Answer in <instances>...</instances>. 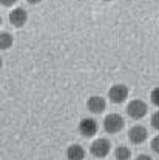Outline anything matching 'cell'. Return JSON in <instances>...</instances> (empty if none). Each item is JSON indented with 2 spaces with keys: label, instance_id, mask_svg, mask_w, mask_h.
<instances>
[{
  "label": "cell",
  "instance_id": "6da1fadb",
  "mask_svg": "<svg viewBox=\"0 0 159 160\" xmlns=\"http://www.w3.org/2000/svg\"><path fill=\"white\" fill-rule=\"evenodd\" d=\"M124 128V119L119 114H108L103 120V129L108 134H118Z\"/></svg>",
  "mask_w": 159,
  "mask_h": 160
},
{
  "label": "cell",
  "instance_id": "7a4b0ae2",
  "mask_svg": "<svg viewBox=\"0 0 159 160\" xmlns=\"http://www.w3.org/2000/svg\"><path fill=\"white\" fill-rule=\"evenodd\" d=\"M127 114L135 120H140L142 117H145V114H147V105H145V102H142L139 99L131 100L128 103V106H127Z\"/></svg>",
  "mask_w": 159,
  "mask_h": 160
},
{
  "label": "cell",
  "instance_id": "3957f363",
  "mask_svg": "<svg viewBox=\"0 0 159 160\" xmlns=\"http://www.w3.org/2000/svg\"><path fill=\"white\" fill-rule=\"evenodd\" d=\"M128 94H130V91H128V88L125 86V85H113L111 88H110V91H108V99L111 100L113 103H116V105H119V103H124L125 100L128 99Z\"/></svg>",
  "mask_w": 159,
  "mask_h": 160
},
{
  "label": "cell",
  "instance_id": "277c9868",
  "mask_svg": "<svg viewBox=\"0 0 159 160\" xmlns=\"http://www.w3.org/2000/svg\"><path fill=\"white\" fill-rule=\"evenodd\" d=\"M110 149H111V145H110V142L107 139L94 140V142L91 143V148H90L91 154H93L94 157H98V159L107 157V156L110 154Z\"/></svg>",
  "mask_w": 159,
  "mask_h": 160
},
{
  "label": "cell",
  "instance_id": "5b68a950",
  "mask_svg": "<svg viewBox=\"0 0 159 160\" xmlns=\"http://www.w3.org/2000/svg\"><path fill=\"white\" fill-rule=\"evenodd\" d=\"M79 132H80V136H83L87 139L96 136V132H98V122L94 119H91V117L82 119L79 123Z\"/></svg>",
  "mask_w": 159,
  "mask_h": 160
},
{
  "label": "cell",
  "instance_id": "8992f818",
  "mask_svg": "<svg viewBox=\"0 0 159 160\" xmlns=\"http://www.w3.org/2000/svg\"><path fill=\"white\" fill-rule=\"evenodd\" d=\"M148 137V132H147V129L144 128V126H140V125H136V126H133L130 131H128V140L133 143V145H142L145 140Z\"/></svg>",
  "mask_w": 159,
  "mask_h": 160
},
{
  "label": "cell",
  "instance_id": "52a82bcc",
  "mask_svg": "<svg viewBox=\"0 0 159 160\" xmlns=\"http://www.w3.org/2000/svg\"><path fill=\"white\" fill-rule=\"evenodd\" d=\"M87 106H88V109L93 114H102L105 111V108H107V102L100 96H91L88 99V102H87Z\"/></svg>",
  "mask_w": 159,
  "mask_h": 160
},
{
  "label": "cell",
  "instance_id": "ba28073f",
  "mask_svg": "<svg viewBox=\"0 0 159 160\" xmlns=\"http://www.w3.org/2000/svg\"><path fill=\"white\" fill-rule=\"evenodd\" d=\"M26 20H28V14H26V11L22 9V8H16V9H13V11L9 12V22H11V25H14L16 28H22V26L26 23Z\"/></svg>",
  "mask_w": 159,
  "mask_h": 160
},
{
  "label": "cell",
  "instance_id": "9c48e42d",
  "mask_svg": "<svg viewBox=\"0 0 159 160\" xmlns=\"http://www.w3.org/2000/svg\"><path fill=\"white\" fill-rule=\"evenodd\" d=\"M85 157V149L80 145H71L66 149V159L68 160H83Z\"/></svg>",
  "mask_w": 159,
  "mask_h": 160
},
{
  "label": "cell",
  "instance_id": "30bf717a",
  "mask_svg": "<svg viewBox=\"0 0 159 160\" xmlns=\"http://www.w3.org/2000/svg\"><path fill=\"white\" fill-rule=\"evenodd\" d=\"M114 157L118 160H130V157H131V151H130V148L120 145V146L116 148V151H114Z\"/></svg>",
  "mask_w": 159,
  "mask_h": 160
},
{
  "label": "cell",
  "instance_id": "8fae6325",
  "mask_svg": "<svg viewBox=\"0 0 159 160\" xmlns=\"http://www.w3.org/2000/svg\"><path fill=\"white\" fill-rule=\"evenodd\" d=\"M13 37L8 32H0V49H8L13 46Z\"/></svg>",
  "mask_w": 159,
  "mask_h": 160
},
{
  "label": "cell",
  "instance_id": "7c38bea8",
  "mask_svg": "<svg viewBox=\"0 0 159 160\" xmlns=\"http://www.w3.org/2000/svg\"><path fill=\"white\" fill-rule=\"evenodd\" d=\"M150 100H151V103H153L155 106H159V86L155 88V89L150 92Z\"/></svg>",
  "mask_w": 159,
  "mask_h": 160
},
{
  "label": "cell",
  "instance_id": "4fadbf2b",
  "mask_svg": "<svg viewBox=\"0 0 159 160\" xmlns=\"http://www.w3.org/2000/svg\"><path fill=\"white\" fill-rule=\"evenodd\" d=\"M151 126L159 131V111H156V112L151 116Z\"/></svg>",
  "mask_w": 159,
  "mask_h": 160
},
{
  "label": "cell",
  "instance_id": "5bb4252c",
  "mask_svg": "<svg viewBox=\"0 0 159 160\" xmlns=\"http://www.w3.org/2000/svg\"><path fill=\"white\" fill-rule=\"evenodd\" d=\"M151 149H153L156 154H159V136H156L155 139L151 140Z\"/></svg>",
  "mask_w": 159,
  "mask_h": 160
},
{
  "label": "cell",
  "instance_id": "9a60e30c",
  "mask_svg": "<svg viewBox=\"0 0 159 160\" xmlns=\"http://www.w3.org/2000/svg\"><path fill=\"white\" fill-rule=\"evenodd\" d=\"M16 3H17V0H0V5H3L6 8H9V6H13Z\"/></svg>",
  "mask_w": 159,
  "mask_h": 160
},
{
  "label": "cell",
  "instance_id": "2e32d148",
  "mask_svg": "<svg viewBox=\"0 0 159 160\" xmlns=\"http://www.w3.org/2000/svg\"><path fill=\"white\" fill-rule=\"evenodd\" d=\"M136 160H153L148 154H139L138 157H136Z\"/></svg>",
  "mask_w": 159,
  "mask_h": 160
},
{
  "label": "cell",
  "instance_id": "e0dca14e",
  "mask_svg": "<svg viewBox=\"0 0 159 160\" xmlns=\"http://www.w3.org/2000/svg\"><path fill=\"white\" fill-rule=\"evenodd\" d=\"M28 3H31V5H36V3H40L42 0H26Z\"/></svg>",
  "mask_w": 159,
  "mask_h": 160
},
{
  "label": "cell",
  "instance_id": "ac0fdd59",
  "mask_svg": "<svg viewBox=\"0 0 159 160\" xmlns=\"http://www.w3.org/2000/svg\"><path fill=\"white\" fill-rule=\"evenodd\" d=\"M3 66V60H2V57H0V68Z\"/></svg>",
  "mask_w": 159,
  "mask_h": 160
},
{
  "label": "cell",
  "instance_id": "d6986e66",
  "mask_svg": "<svg viewBox=\"0 0 159 160\" xmlns=\"http://www.w3.org/2000/svg\"><path fill=\"white\" fill-rule=\"evenodd\" d=\"M103 2H113V0H103Z\"/></svg>",
  "mask_w": 159,
  "mask_h": 160
},
{
  "label": "cell",
  "instance_id": "ffe728a7",
  "mask_svg": "<svg viewBox=\"0 0 159 160\" xmlns=\"http://www.w3.org/2000/svg\"><path fill=\"white\" fill-rule=\"evenodd\" d=\"M0 26H2V17H0Z\"/></svg>",
  "mask_w": 159,
  "mask_h": 160
}]
</instances>
